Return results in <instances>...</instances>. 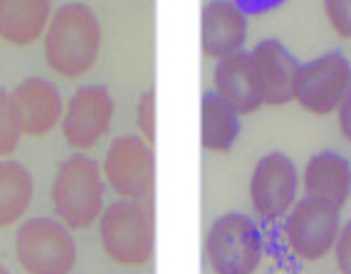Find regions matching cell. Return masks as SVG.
<instances>
[{"instance_id": "5bb4252c", "label": "cell", "mask_w": 351, "mask_h": 274, "mask_svg": "<svg viewBox=\"0 0 351 274\" xmlns=\"http://www.w3.org/2000/svg\"><path fill=\"white\" fill-rule=\"evenodd\" d=\"M213 92L220 99H226L240 116L263 109V89H260V82H257L255 69H252L250 52L240 50L215 62Z\"/></svg>"}, {"instance_id": "5b68a950", "label": "cell", "mask_w": 351, "mask_h": 274, "mask_svg": "<svg viewBox=\"0 0 351 274\" xmlns=\"http://www.w3.org/2000/svg\"><path fill=\"white\" fill-rule=\"evenodd\" d=\"M13 252L25 274H72L80 255L72 230L57 218L23 220Z\"/></svg>"}, {"instance_id": "d4e9b609", "label": "cell", "mask_w": 351, "mask_h": 274, "mask_svg": "<svg viewBox=\"0 0 351 274\" xmlns=\"http://www.w3.org/2000/svg\"><path fill=\"white\" fill-rule=\"evenodd\" d=\"M0 274H10V272H8V267H5V264H0Z\"/></svg>"}, {"instance_id": "7c38bea8", "label": "cell", "mask_w": 351, "mask_h": 274, "mask_svg": "<svg viewBox=\"0 0 351 274\" xmlns=\"http://www.w3.org/2000/svg\"><path fill=\"white\" fill-rule=\"evenodd\" d=\"M250 62L255 77L263 89V99L267 106H285L295 101L292 84L295 72L300 67L297 57L287 50V45L277 38L260 40L250 50Z\"/></svg>"}, {"instance_id": "7a4b0ae2", "label": "cell", "mask_w": 351, "mask_h": 274, "mask_svg": "<svg viewBox=\"0 0 351 274\" xmlns=\"http://www.w3.org/2000/svg\"><path fill=\"white\" fill-rule=\"evenodd\" d=\"M107 183L101 175V163L95 158L75 153L60 161L50 186V203L55 218L69 230H87L99 223L104 212Z\"/></svg>"}, {"instance_id": "7402d4cb", "label": "cell", "mask_w": 351, "mask_h": 274, "mask_svg": "<svg viewBox=\"0 0 351 274\" xmlns=\"http://www.w3.org/2000/svg\"><path fill=\"white\" fill-rule=\"evenodd\" d=\"M334 262H337L339 274H351V220L341 223L337 242H334Z\"/></svg>"}, {"instance_id": "44dd1931", "label": "cell", "mask_w": 351, "mask_h": 274, "mask_svg": "<svg viewBox=\"0 0 351 274\" xmlns=\"http://www.w3.org/2000/svg\"><path fill=\"white\" fill-rule=\"evenodd\" d=\"M324 15L339 38L351 40V0H322Z\"/></svg>"}, {"instance_id": "8992f818", "label": "cell", "mask_w": 351, "mask_h": 274, "mask_svg": "<svg viewBox=\"0 0 351 274\" xmlns=\"http://www.w3.org/2000/svg\"><path fill=\"white\" fill-rule=\"evenodd\" d=\"M341 230V208L319 198H297L282 220V237L289 252L302 262H319L334 249Z\"/></svg>"}, {"instance_id": "cb8c5ba5", "label": "cell", "mask_w": 351, "mask_h": 274, "mask_svg": "<svg viewBox=\"0 0 351 274\" xmlns=\"http://www.w3.org/2000/svg\"><path fill=\"white\" fill-rule=\"evenodd\" d=\"M337 119H339V131H341V136L351 144V87H349V92L344 94L341 104H339Z\"/></svg>"}, {"instance_id": "277c9868", "label": "cell", "mask_w": 351, "mask_h": 274, "mask_svg": "<svg viewBox=\"0 0 351 274\" xmlns=\"http://www.w3.org/2000/svg\"><path fill=\"white\" fill-rule=\"evenodd\" d=\"M206 262L213 274H255L265 245L257 223L243 212H223L206 232Z\"/></svg>"}, {"instance_id": "d6986e66", "label": "cell", "mask_w": 351, "mask_h": 274, "mask_svg": "<svg viewBox=\"0 0 351 274\" xmlns=\"http://www.w3.org/2000/svg\"><path fill=\"white\" fill-rule=\"evenodd\" d=\"M20 134L18 124L13 116V106H10V94L5 89H0V161L10 158L20 146Z\"/></svg>"}, {"instance_id": "2e32d148", "label": "cell", "mask_w": 351, "mask_h": 274, "mask_svg": "<svg viewBox=\"0 0 351 274\" xmlns=\"http://www.w3.org/2000/svg\"><path fill=\"white\" fill-rule=\"evenodd\" d=\"M52 13L50 0H0V40L13 47H30L43 40Z\"/></svg>"}, {"instance_id": "ac0fdd59", "label": "cell", "mask_w": 351, "mask_h": 274, "mask_svg": "<svg viewBox=\"0 0 351 274\" xmlns=\"http://www.w3.org/2000/svg\"><path fill=\"white\" fill-rule=\"evenodd\" d=\"M35 198L32 173L20 161H0V230L13 227L25 218Z\"/></svg>"}, {"instance_id": "9c48e42d", "label": "cell", "mask_w": 351, "mask_h": 274, "mask_svg": "<svg viewBox=\"0 0 351 274\" xmlns=\"http://www.w3.org/2000/svg\"><path fill=\"white\" fill-rule=\"evenodd\" d=\"M300 188L302 173L297 163L282 151H270L255 163L247 195L257 218L263 223H277V220H285V215L292 210Z\"/></svg>"}, {"instance_id": "30bf717a", "label": "cell", "mask_w": 351, "mask_h": 274, "mask_svg": "<svg viewBox=\"0 0 351 274\" xmlns=\"http://www.w3.org/2000/svg\"><path fill=\"white\" fill-rule=\"evenodd\" d=\"M114 119V97L101 84H84L64 101L60 129L69 149L87 153L107 136Z\"/></svg>"}, {"instance_id": "8fae6325", "label": "cell", "mask_w": 351, "mask_h": 274, "mask_svg": "<svg viewBox=\"0 0 351 274\" xmlns=\"http://www.w3.org/2000/svg\"><path fill=\"white\" fill-rule=\"evenodd\" d=\"M10 94V106L20 134L27 138H43L60 126L64 99L57 84L43 77H25Z\"/></svg>"}, {"instance_id": "603a6c76", "label": "cell", "mask_w": 351, "mask_h": 274, "mask_svg": "<svg viewBox=\"0 0 351 274\" xmlns=\"http://www.w3.org/2000/svg\"><path fill=\"white\" fill-rule=\"evenodd\" d=\"M235 5L243 10L247 18L250 15H265V13H272L277 8H282L287 0H232Z\"/></svg>"}, {"instance_id": "6da1fadb", "label": "cell", "mask_w": 351, "mask_h": 274, "mask_svg": "<svg viewBox=\"0 0 351 274\" xmlns=\"http://www.w3.org/2000/svg\"><path fill=\"white\" fill-rule=\"evenodd\" d=\"M47 67L62 79H80L95 69L101 55L99 15L84 3H64L52 13L43 35Z\"/></svg>"}, {"instance_id": "ba28073f", "label": "cell", "mask_w": 351, "mask_h": 274, "mask_svg": "<svg viewBox=\"0 0 351 274\" xmlns=\"http://www.w3.org/2000/svg\"><path fill=\"white\" fill-rule=\"evenodd\" d=\"M101 175H104V183L117 198H154V183H156L154 146L146 144L141 136H132V134L117 136L104 153Z\"/></svg>"}, {"instance_id": "52a82bcc", "label": "cell", "mask_w": 351, "mask_h": 274, "mask_svg": "<svg viewBox=\"0 0 351 274\" xmlns=\"http://www.w3.org/2000/svg\"><path fill=\"white\" fill-rule=\"evenodd\" d=\"M351 87V62L344 52L329 50L309 62H300L292 97L312 116H329Z\"/></svg>"}, {"instance_id": "e0dca14e", "label": "cell", "mask_w": 351, "mask_h": 274, "mask_svg": "<svg viewBox=\"0 0 351 274\" xmlns=\"http://www.w3.org/2000/svg\"><path fill=\"white\" fill-rule=\"evenodd\" d=\"M240 134H243V119H240V114L226 99H220L213 89L203 94L201 99L203 149L213 151V153H228L232 146L238 144Z\"/></svg>"}, {"instance_id": "ffe728a7", "label": "cell", "mask_w": 351, "mask_h": 274, "mask_svg": "<svg viewBox=\"0 0 351 274\" xmlns=\"http://www.w3.org/2000/svg\"><path fill=\"white\" fill-rule=\"evenodd\" d=\"M136 131L146 144L154 146L156 141V92L146 89L136 101Z\"/></svg>"}, {"instance_id": "3957f363", "label": "cell", "mask_w": 351, "mask_h": 274, "mask_svg": "<svg viewBox=\"0 0 351 274\" xmlns=\"http://www.w3.org/2000/svg\"><path fill=\"white\" fill-rule=\"evenodd\" d=\"M99 242L104 255L119 267H144L154 257L156 225L154 198L114 200L99 218Z\"/></svg>"}, {"instance_id": "4fadbf2b", "label": "cell", "mask_w": 351, "mask_h": 274, "mask_svg": "<svg viewBox=\"0 0 351 274\" xmlns=\"http://www.w3.org/2000/svg\"><path fill=\"white\" fill-rule=\"evenodd\" d=\"M247 42V15L232 0H208L201 13V47L210 60L240 52Z\"/></svg>"}, {"instance_id": "9a60e30c", "label": "cell", "mask_w": 351, "mask_h": 274, "mask_svg": "<svg viewBox=\"0 0 351 274\" xmlns=\"http://www.w3.org/2000/svg\"><path fill=\"white\" fill-rule=\"evenodd\" d=\"M302 190L309 198L329 200L344 208L351 198V161L332 149L309 156L302 171Z\"/></svg>"}]
</instances>
